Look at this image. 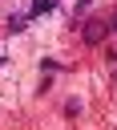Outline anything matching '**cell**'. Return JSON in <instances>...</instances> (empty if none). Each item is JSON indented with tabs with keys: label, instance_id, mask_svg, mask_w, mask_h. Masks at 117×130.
<instances>
[{
	"label": "cell",
	"instance_id": "obj_1",
	"mask_svg": "<svg viewBox=\"0 0 117 130\" xmlns=\"http://www.w3.org/2000/svg\"><path fill=\"white\" fill-rule=\"evenodd\" d=\"M101 32H105V24H101V20L85 24V41H101Z\"/></svg>",
	"mask_w": 117,
	"mask_h": 130
}]
</instances>
